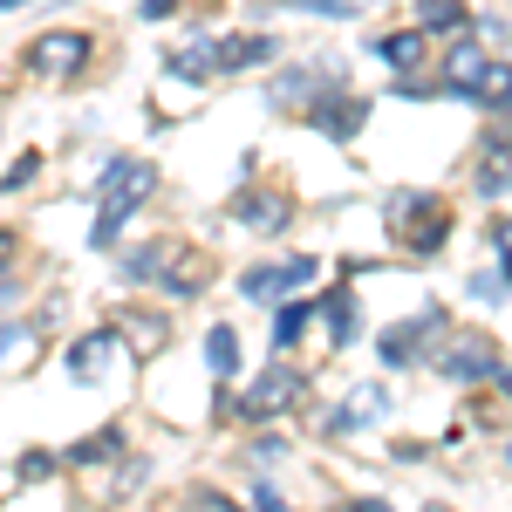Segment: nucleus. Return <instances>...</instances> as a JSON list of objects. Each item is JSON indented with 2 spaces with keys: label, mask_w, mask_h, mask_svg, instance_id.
Returning a JSON list of instances; mask_svg holds the SVG:
<instances>
[{
  "label": "nucleus",
  "mask_w": 512,
  "mask_h": 512,
  "mask_svg": "<svg viewBox=\"0 0 512 512\" xmlns=\"http://www.w3.org/2000/svg\"><path fill=\"white\" fill-rule=\"evenodd\" d=\"M151 192H158V164L151 158H110V171H103V205H96V226H89V246H117L123 219L137 212V205H151Z\"/></svg>",
  "instance_id": "1"
},
{
  "label": "nucleus",
  "mask_w": 512,
  "mask_h": 512,
  "mask_svg": "<svg viewBox=\"0 0 512 512\" xmlns=\"http://www.w3.org/2000/svg\"><path fill=\"white\" fill-rule=\"evenodd\" d=\"M123 267H130V280H158V294H171V301H192L205 287V253H192L185 239H151Z\"/></svg>",
  "instance_id": "2"
},
{
  "label": "nucleus",
  "mask_w": 512,
  "mask_h": 512,
  "mask_svg": "<svg viewBox=\"0 0 512 512\" xmlns=\"http://www.w3.org/2000/svg\"><path fill=\"white\" fill-rule=\"evenodd\" d=\"M219 403H226L219 417H253V424H267V417H294V410L308 403V376L287 369V362H267V369L246 383V396H219Z\"/></svg>",
  "instance_id": "3"
},
{
  "label": "nucleus",
  "mask_w": 512,
  "mask_h": 512,
  "mask_svg": "<svg viewBox=\"0 0 512 512\" xmlns=\"http://www.w3.org/2000/svg\"><path fill=\"white\" fill-rule=\"evenodd\" d=\"M390 233L410 246V253H437L451 239V205L437 192H396L390 198Z\"/></svg>",
  "instance_id": "4"
},
{
  "label": "nucleus",
  "mask_w": 512,
  "mask_h": 512,
  "mask_svg": "<svg viewBox=\"0 0 512 512\" xmlns=\"http://www.w3.org/2000/svg\"><path fill=\"white\" fill-rule=\"evenodd\" d=\"M96 55V41L82 28H48V35L28 41V76H48V82H76Z\"/></svg>",
  "instance_id": "5"
},
{
  "label": "nucleus",
  "mask_w": 512,
  "mask_h": 512,
  "mask_svg": "<svg viewBox=\"0 0 512 512\" xmlns=\"http://www.w3.org/2000/svg\"><path fill=\"white\" fill-rule=\"evenodd\" d=\"M226 212H233V226L274 239V233H287V226H294V192H287V185H239Z\"/></svg>",
  "instance_id": "6"
},
{
  "label": "nucleus",
  "mask_w": 512,
  "mask_h": 512,
  "mask_svg": "<svg viewBox=\"0 0 512 512\" xmlns=\"http://www.w3.org/2000/svg\"><path fill=\"white\" fill-rule=\"evenodd\" d=\"M315 274H321V267L308 260V253H294V260H260V267H246V274H239V294L280 308V301H294V287H308Z\"/></svg>",
  "instance_id": "7"
},
{
  "label": "nucleus",
  "mask_w": 512,
  "mask_h": 512,
  "mask_svg": "<svg viewBox=\"0 0 512 512\" xmlns=\"http://www.w3.org/2000/svg\"><path fill=\"white\" fill-rule=\"evenodd\" d=\"M437 376H444V383H492V376H499V349H492L485 335H458L451 349L437 355Z\"/></svg>",
  "instance_id": "8"
},
{
  "label": "nucleus",
  "mask_w": 512,
  "mask_h": 512,
  "mask_svg": "<svg viewBox=\"0 0 512 512\" xmlns=\"http://www.w3.org/2000/svg\"><path fill=\"white\" fill-rule=\"evenodd\" d=\"M444 335V308H424V315L396 321V328H383V342H376V355L390 362V369H403V362H417L424 355V342H437Z\"/></svg>",
  "instance_id": "9"
},
{
  "label": "nucleus",
  "mask_w": 512,
  "mask_h": 512,
  "mask_svg": "<svg viewBox=\"0 0 512 512\" xmlns=\"http://www.w3.org/2000/svg\"><path fill=\"white\" fill-rule=\"evenodd\" d=\"M335 89H349V69L342 62H308V69L274 82V103L280 110H308V96H335Z\"/></svg>",
  "instance_id": "10"
},
{
  "label": "nucleus",
  "mask_w": 512,
  "mask_h": 512,
  "mask_svg": "<svg viewBox=\"0 0 512 512\" xmlns=\"http://www.w3.org/2000/svg\"><path fill=\"white\" fill-rule=\"evenodd\" d=\"M485 76H492V55H485L478 41H458V48L444 55V69H437V82H444V96H465V103H478V89H485Z\"/></svg>",
  "instance_id": "11"
},
{
  "label": "nucleus",
  "mask_w": 512,
  "mask_h": 512,
  "mask_svg": "<svg viewBox=\"0 0 512 512\" xmlns=\"http://www.w3.org/2000/svg\"><path fill=\"white\" fill-rule=\"evenodd\" d=\"M472 192L478 198H506L512 192V130H485V151H478V171H472Z\"/></svg>",
  "instance_id": "12"
},
{
  "label": "nucleus",
  "mask_w": 512,
  "mask_h": 512,
  "mask_svg": "<svg viewBox=\"0 0 512 512\" xmlns=\"http://www.w3.org/2000/svg\"><path fill=\"white\" fill-rule=\"evenodd\" d=\"M301 117L315 123L321 137H335V144H349L355 130H362V117H369V103H362V96H349V89H335V96H321V103H308Z\"/></svg>",
  "instance_id": "13"
},
{
  "label": "nucleus",
  "mask_w": 512,
  "mask_h": 512,
  "mask_svg": "<svg viewBox=\"0 0 512 512\" xmlns=\"http://www.w3.org/2000/svg\"><path fill=\"white\" fill-rule=\"evenodd\" d=\"M383 410H390V390H383V383H362V390H349L342 410H328V417H321V431H328V437H349V431H362V424H376Z\"/></svg>",
  "instance_id": "14"
},
{
  "label": "nucleus",
  "mask_w": 512,
  "mask_h": 512,
  "mask_svg": "<svg viewBox=\"0 0 512 512\" xmlns=\"http://www.w3.org/2000/svg\"><path fill=\"white\" fill-rule=\"evenodd\" d=\"M117 349H123L117 328H96V335H82L76 349H69V376H76V383H103V376H110V362H117Z\"/></svg>",
  "instance_id": "15"
},
{
  "label": "nucleus",
  "mask_w": 512,
  "mask_h": 512,
  "mask_svg": "<svg viewBox=\"0 0 512 512\" xmlns=\"http://www.w3.org/2000/svg\"><path fill=\"white\" fill-rule=\"evenodd\" d=\"M315 321H321V335H328V349H349V342H355V321H362V308H355L349 287H328V294L315 301Z\"/></svg>",
  "instance_id": "16"
},
{
  "label": "nucleus",
  "mask_w": 512,
  "mask_h": 512,
  "mask_svg": "<svg viewBox=\"0 0 512 512\" xmlns=\"http://www.w3.org/2000/svg\"><path fill=\"white\" fill-rule=\"evenodd\" d=\"M164 76H178V82H212V76H219V41L198 35V41H185V48H171V55H164Z\"/></svg>",
  "instance_id": "17"
},
{
  "label": "nucleus",
  "mask_w": 512,
  "mask_h": 512,
  "mask_svg": "<svg viewBox=\"0 0 512 512\" xmlns=\"http://www.w3.org/2000/svg\"><path fill=\"white\" fill-rule=\"evenodd\" d=\"M260 62H274V35H233V41H219V76H233V69H260Z\"/></svg>",
  "instance_id": "18"
},
{
  "label": "nucleus",
  "mask_w": 512,
  "mask_h": 512,
  "mask_svg": "<svg viewBox=\"0 0 512 512\" xmlns=\"http://www.w3.org/2000/svg\"><path fill=\"white\" fill-rule=\"evenodd\" d=\"M205 369H212L219 383H233V376H239V335L226 328V321L205 328Z\"/></svg>",
  "instance_id": "19"
},
{
  "label": "nucleus",
  "mask_w": 512,
  "mask_h": 512,
  "mask_svg": "<svg viewBox=\"0 0 512 512\" xmlns=\"http://www.w3.org/2000/svg\"><path fill=\"white\" fill-rule=\"evenodd\" d=\"M369 48L390 62V69H417L424 62V28H396V35H369Z\"/></svg>",
  "instance_id": "20"
},
{
  "label": "nucleus",
  "mask_w": 512,
  "mask_h": 512,
  "mask_svg": "<svg viewBox=\"0 0 512 512\" xmlns=\"http://www.w3.org/2000/svg\"><path fill=\"white\" fill-rule=\"evenodd\" d=\"M62 458H69V465H110V458H123V431H117V424H103V431L76 437Z\"/></svg>",
  "instance_id": "21"
},
{
  "label": "nucleus",
  "mask_w": 512,
  "mask_h": 512,
  "mask_svg": "<svg viewBox=\"0 0 512 512\" xmlns=\"http://www.w3.org/2000/svg\"><path fill=\"white\" fill-rule=\"evenodd\" d=\"M465 0H417V28L424 35H465Z\"/></svg>",
  "instance_id": "22"
},
{
  "label": "nucleus",
  "mask_w": 512,
  "mask_h": 512,
  "mask_svg": "<svg viewBox=\"0 0 512 512\" xmlns=\"http://www.w3.org/2000/svg\"><path fill=\"white\" fill-rule=\"evenodd\" d=\"M308 321H315L308 301H280V308H274V349H294V342L308 335Z\"/></svg>",
  "instance_id": "23"
},
{
  "label": "nucleus",
  "mask_w": 512,
  "mask_h": 512,
  "mask_svg": "<svg viewBox=\"0 0 512 512\" xmlns=\"http://www.w3.org/2000/svg\"><path fill=\"white\" fill-rule=\"evenodd\" d=\"M478 110H499V117L512 110V62H492V76L478 89Z\"/></svg>",
  "instance_id": "24"
},
{
  "label": "nucleus",
  "mask_w": 512,
  "mask_h": 512,
  "mask_svg": "<svg viewBox=\"0 0 512 512\" xmlns=\"http://www.w3.org/2000/svg\"><path fill=\"white\" fill-rule=\"evenodd\" d=\"M41 171V151H21V158L7 164V178H0V192H28V178Z\"/></svg>",
  "instance_id": "25"
},
{
  "label": "nucleus",
  "mask_w": 512,
  "mask_h": 512,
  "mask_svg": "<svg viewBox=\"0 0 512 512\" xmlns=\"http://www.w3.org/2000/svg\"><path fill=\"white\" fill-rule=\"evenodd\" d=\"M492 253H499V280L512 287V219L499 226V233H492Z\"/></svg>",
  "instance_id": "26"
},
{
  "label": "nucleus",
  "mask_w": 512,
  "mask_h": 512,
  "mask_svg": "<svg viewBox=\"0 0 512 512\" xmlns=\"http://www.w3.org/2000/svg\"><path fill=\"white\" fill-rule=\"evenodd\" d=\"M246 458H253V465H274V458H287V444H280V437H260Z\"/></svg>",
  "instance_id": "27"
},
{
  "label": "nucleus",
  "mask_w": 512,
  "mask_h": 512,
  "mask_svg": "<svg viewBox=\"0 0 512 512\" xmlns=\"http://www.w3.org/2000/svg\"><path fill=\"white\" fill-rule=\"evenodd\" d=\"M192 512H239L226 492H192Z\"/></svg>",
  "instance_id": "28"
},
{
  "label": "nucleus",
  "mask_w": 512,
  "mask_h": 512,
  "mask_svg": "<svg viewBox=\"0 0 512 512\" xmlns=\"http://www.w3.org/2000/svg\"><path fill=\"white\" fill-rule=\"evenodd\" d=\"M301 7H315V14H362L369 0H301Z\"/></svg>",
  "instance_id": "29"
},
{
  "label": "nucleus",
  "mask_w": 512,
  "mask_h": 512,
  "mask_svg": "<svg viewBox=\"0 0 512 512\" xmlns=\"http://www.w3.org/2000/svg\"><path fill=\"white\" fill-rule=\"evenodd\" d=\"M55 472V458H48V451H28V458H21V478H48Z\"/></svg>",
  "instance_id": "30"
},
{
  "label": "nucleus",
  "mask_w": 512,
  "mask_h": 512,
  "mask_svg": "<svg viewBox=\"0 0 512 512\" xmlns=\"http://www.w3.org/2000/svg\"><path fill=\"white\" fill-rule=\"evenodd\" d=\"M253 512H294V506H287V499H280L274 485H260V492H253Z\"/></svg>",
  "instance_id": "31"
},
{
  "label": "nucleus",
  "mask_w": 512,
  "mask_h": 512,
  "mask_svg": "<svg viewBox=\"0 0 512 512\" xmlns=\"http://www.w3.org/2000/svg\"><path fill=\"white\" fill-rule=\"evenodd\" d=\"M472 294H478V301H499V294H506V280H499V274H478Z\"/></svg>",
  "instance_id": "32"
},
{
  "label": "nucleus",
  "mask_w": 512,
  "mask_h": 512,
  "mask_svg": "<svg viewBox=\"0 0 512 512\" xmlns=\"http://www.w3.org/2000/svg\"><path fill=\"white\" fill-rule=\"evenodd\" d=\"M171 7H178V0H144L137 14H144V21H171Z\"/></svg>",
  "instance_id": "33"
},
{
  "label": "nucleus",
  "mask_w": 512,
  "mask_h": 512,
  "mask_svg": "<svg viewBox=\"0 0 512 512\" xmlns=\"http://www.w3.org/2000/svg\"><path fill=\"white\" fill-rule=\"evenodd\" d=\"M14 246H21V239H14V233H0V267L14 260Z\"/></svg>",
  "instance_id": "34"
},
{
  "label": "nucleus",
  "mask_w": 512,
  "mask_h": 512,
  "mask_svg": "<svg viewBox=\"0 0 512 512\" xmlns=\"http://www.w3.org/2000/svg\"><path fill=\"white\" fill-rule=\"evenodd\" d=\"M492 383H499V390H506V403H512V369H506V362H499V376H492Z\"/></svg>",
  "instance_id": "35"
},
{
  "label": "nucleus",
  "mask_w": 512,
  "mask_h": 512,
  "mask_svg": "<svg viewBox=\"0 0 512 512\" xmlns=\"http://www.w3.org/2000/svg\"><path fill=\"white\" fill-rule=\"evenodd\" d=\"M349 512H390V506H383V499H355Z\"/></svg>",
  "instance_id": "36"
},
{
  "label": "nucleus",
  "mask_w": 512,
  "mask_h": 512,
  "mask_svg": "<svg viewBox=\"0 0 512 512\" xmlns=\"http://www.w3.org/2000/svg\"><path fill=\"white\" fill-rule=\"evenodd\" d=\"M14 7H28V0H0V14H14Z\"/></svg>",
  "instance_id": "37"
},
{
  "label": "nucleus",
  "mask_w": 512,
  "mask_h": 512,
  "mask_svg": "<svg viewBox=\"0 0 512 512\" xmlns=\"http://www.w3.org/2000/svg\"><path fill=\"white\" fill-rule=\"evenodd\" d=\"M424 512H451V506H424Z\"/></svg>",
  "instance_id": "38"
},
{
  "label": "nucleus",
  "mask_w": 512,
  "mask_h": 512,
  "mask_svg": "<svg viewBox=\"0 0 512 512\" xmlns=\"http://www.w3.org/2000/svg\"><path fill=\"white\" fill-rule=\"evenodd\" d=\"M506 465H512V444H506Z\"/></svg>",
  "instance_id": "39"
}]
</instances>
